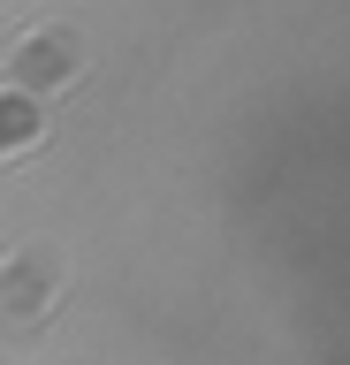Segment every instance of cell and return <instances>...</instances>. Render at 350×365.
I'll list each match as a JSON object with an SVG mask.
<instances>
[{
    "label": "cell",
    "instance_id": "6da1fadb",
    "mask_svg": "<svg viewBox=\"0 0 350 365\" xmlns=\"http://www.w3.org/2000/svg\"><path fill=\"white\" fill-rule=\"evenodd\" d=\"M61 289H69V251H61V244H16V251H0V335H8V342L46 335V319L61 312Z\"/></svg>",
    "mask_w": 350,
    "mask_h": 365
},
{
    "label": "cell",
    "instance_id": "7a4b0ae2",
    "mask_svg": "<svg viewBox=\"0 0 350 365\" xmlns=\"http://www.w3.org/2000/svg\"><path fill=\"white\" fill-rule=\"evenodd\" d=\"M84 68H92V53H84V38H76L69 23H38V31H24V38L8 46V84L31 91V99H61V91H76Z\"/></svg>",
    "mask_w": 350,
    "mask_h": 365
},
{
    "label": "cell",
    "instance_id": "3957f363",
    "mask_svg": "<svg viewBox=\"0 0 350 365\" xmlns=\"http://www.w3.org/2000/svg\"><path fill=\"white\" fill-rule=\"evenodd\" d=\"M38 145H46V107H38L31 91L0 84V160H16V153H38Z\"/></svg>",
    "mask_w": 350,
    "mask_h": 365
}]
</instances>
